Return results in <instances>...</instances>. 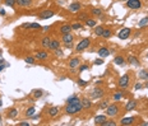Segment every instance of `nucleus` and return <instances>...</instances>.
<instances>
[{
	"label": "nucleus",
	"mask_w": 148,
	"mask_h": 126,
	"mask_svg": "<svg viewBox=\"0 0 148 126\" xmlns=\"http://www.w3.org/2000/svg\"><path fill=\"white\" fill-rule=\"evenodd\" d=\"M94 64H96V65H102L103 64V60L102 59H97L96 61H94Z\"/></svg>",
	"instance_id": "nucleus-44"
},
{
	"label": "nucleus",
	"mask_w": 148,
	"mask_h": 126,
	"mask_svg": "<svg viewBox=\"0 0 148 126\" xmlns=\"http://www.w3.org/2000/svg\"><path fill=\"white\" fill-rule=\"evenodd\" d=\"M17 115H18V111H17V110H15V108L10 110V112H9V117H10V118H14L15 116H17Z\"/></svg>",
	"instance_id": "nucleus-32"
},
{
	"label": "nucleus",
	"mask_w": 148,
	"mask_h": 126,
	"mask_svg": "<svg viewBox=\"0 0 148 126\" xmlns=\"http://www.w3.org/2000/svg\"><path fill=\"white\" fill-rule=\"evenodd\" d=\"M127 7L130 9H139L142 7L140 0H127Z\"/></svg>",
	"instance_id": "nucleus-5"
},
{
	"label": "nucleus",
	"mask_w": 148,
	"mask_h": 126,
	"mask_svg": "<svg viewBox=\"0 0 148 126\" xmlns=\"http://www.w3.org/2000/svg\"><path fill=\"white\" fill-rule=\"evenodd\" d=\"M103 31H105V28H103L102 26H96L94 27V33H96L97 36H102Z\"/></svg>",
	"instance_id": "nucleus-24"
},
{
	"label": "nucleus",
	"mask_w": 148,
	"mask_h": 126,
	"mask_svg": "<svg viewBox=\"0 0 148 126\" xmlns=\"http://www.w3.org/2000/svg\"><path fill=\"white\" fill-rule=\"evenodd\" d=\"M60 32H61V34L70 33L72 32V26H69V24H64V26H61L60 27Z\"/></svg>",
	"instance_id": "nucleus-19"
},
{
	"label": "nucleus",
	"mask_w": 148,
	"mask_h": 126,
	"mask_svg": "<svg viewBox=\"0 0 148 126\" xmlns=\"http://www.w3.org/2000/svg\"><path fill=\"white\" fill-rule=\"evenodd\" d=\"M78 84H79L80 87H86L87 85V81L83 80V79H78Z\"/></svg>",
	"instance_id": "nucleus-43"
},
{
	"label": "nucleus",
	"mask_w": 148,
	"mask_h": 126,
	"mask_svg": "<svg viewBox=\"0 0 148 126\" xmlns=\"http://www.w3.org/2000/svg\"><path fill=\"white\" fill-rule=\"evenodd\" d=\"M107 106H109V102L107 101H102L101 103H100V108H107Z\"/></svg>",
	"instance_id": "nucleus-39"
},
{
	"label": "nucleus",
	"mask_w": 148,
	"mask_h": 126,
	"mask_svg": "<svg viewBox=\"0 0 148 126\" xmlns=\"http://www.w3.org/2000/svg\"><path fill=\"white\" fill-rule=\"evenodd\" d=\"M98 55L101 56V57H107L110 55V50L107 47H101V49L98 50Z\"/></svg>",
	"instance_id": "nucleus-15"
},
{
	"label": "nucleus",
	"mask_w": 148,
	"mask_h": 126,
	"mask_svg": "<svg viewBox=\"0 0 148 126\" xmlns=\"http://www.w3.org/2000/svg\"><path fill=\"white\" fill-rule=\"evenodd\" d=\"M4 1H5V4H7L8 7H14L17 0H4Z\"/></svg>",
	"instance_id": "nucleus-37"
},
{
	"label": "nucleus",
	"mask_w": 148,
	"mask_h": 126,
	"mask_svg": "<svg viewBox=\"0 0 148 126\" xmlns=\"http://www.w3.org/2000/svg\"><path fill=\"white\" fill-rule=\"evenodd\" d=\"M59 47H60V43H59V41H56V40H51V41H50V46H49L50 50L55 51V50H58Z\"/></svg>",
	"instance_id": "nucleus-17"
},
{
	"label": "nucleus",
	"mask_w": 148,
	"mask_h": 126,
	"mask_svg": "<svg viewBox=\"0 0 148 126\" xmlns=\"http://www.w3.org/2000/svg\"><path fill=\"white\" fill-rule=\"evenodd\" d=\"M135 106H137V102H135V101H129L127 103V106H125V111H133L135 108Z\"/></svg>",
	"instance_id": "nucleus-20"
},
{
	"label": "nucleus",
	"mask_w": 148,
	"mask_h": 126,
	"mask_svg": "<svg viewBox=\"0 0 148 126\" xmlns=\"http://www.w3.org/2000/svg\"><path fill=\"white\" fill-rule=\"evenodd\" d=\"M24 61H26L27 64H34V59H33V57H31V56L26 57V59H24Z\"/></svg>",
	"instance_id": "nucleus-41"
},
{
	"label": "nucleus",
	"mask_w": 148,
	"mask_h": 126,
	"mask_svg": "<svg viewBox=\"0 0 148 126\" xmlns=\"http://www.w3.org/2000/svg\"><path fill=\"white\" fill-rule=\"evenodd\" d=\"M0 14H1V15L5 14V10H4V9H0Z\"/></svg>",
	"instance_id": "nucleus-49"
},
{
	"label": "nucleus",
	"mask_w": 148,
	"mask_h": 126,
	"mask_svg": "<svg viewBox=\"0 0 148 126\" xmlns=\"http://www.w3.org/2000/svg\"><path fill=\"white\" fill-rule=\"evenodd\" d=\"M138 75H139V79H142V80L148 79V71H147V70H140Z\"/></svg>",
	"instance_id": "nucleus-26"
},
{
	"label": "nucleus",
	"mask_w": 148,
	"mask_h": 126,
	"mask_svg": "<svg viewBox=\"0 0 148 126\" xmlns=\"http://www.w3.org/2000/svg\"><path fill=\"white\" fill-rule=\"evenodd\" d=\"M102 37H105V38H109V37H111V31L110 29H105L102 33Z\"/></svg>",
	"instance_id": "nucleus-33"
},
{
	"label": "nucleus",
	"mask_w": 148,
	"mask_h": 126,
	"mask_svg": "<svg viewBox=\"0 0 148 126\" xmlns=\"http://www.w3.org/2000/svg\"><path fill=\"white\" fill-rule=\"evenodd\" d=\"M134 121H135L134 117H124V118L120 120V124L121 125H131Z\"/></svg>",
	"instance_id": "nucleus-18"
},
{
	"label": "nucleus",
	"mask_w": 148,
	"mask_h": 126,
	"mask_svg": "<svg viewBox=\"0 0 148 126\" xmlns=\"http://www.w3.org/2000/svg\"><path fill=\"white\" fill-rule=\"evenodd\" d=\"M80 103H82V107H83L84 110H88V108H91V107H92V102H91L89 99H87V98L80 99Z\"/></svg>",
	"instance_id": "nucleus-16"
},
{
	"label": "nucleus",
	"mask_w": 148,
	"mask_h": 126,
	"mask_svg": "<svg viewBox=\"0 0 148 126\" xmlns=\"http://www.w3.org/2000/svg\"><path fill=\"white\" fill-rule=\"evenodd\" d=\"M128 62L130 65H134V66H139V61H138V59L135 57V56H129V57H128Z\"/></svg>",
	"instance_id": "nucleus-21"
},
{
	"label": "nucleus",
	"mask_w": 148,
	"mask_h": 126,
	"mask_svg": "<svg viewBox=\"0 0 148 126\" xmlns=\"http://www.w3.org/2000/svg\"><path fill=\"white\" fill-rule=\"evenodd\" d=\"M50 41H51V38H49V37H43L42 41H41V45H42L43 47H49L50 46Z\"/></svg>",
	"instance_id": "nucleus-29"
},
{
	"label": "nucleus",
	"mask_w": 148,
	"mask_h": 126,
	"mask_svg": "<svg viewBox=\"0 0 148 126\" xmlns=\"http://www.w3.org/2000/svg\"><path fill=\"white\" fill-rule=\"evenodd\" d=\"M3 69H4V66H3V65H0V71H3Z\"/></svg>",
	"instance_id": "nucleus-50"
},
{
	"label": "nucleus",
	"mask_w": 148,
	"mask_h": 126,
	"mask_svg": "<svg viewBox=\"0 0 148 126\" xmlns=\"http://www.w3.org/2000/svg\"><path fill=\"white\" fill-rule=\"evenodd\" d=\"M103 89H101V88H94V89L91 92V98H93V99H97V98H101V97L103 96Z\"/></svg>",
	"instance_id": "nucleus-6"
},
{
	"label": "nucleus",
	"mask_w": 148,
	"mask_h": 126,
	"mask_svg": "<svg viewBox=\"0 0 148 126\" xmlns=\"http://www.w3.org/2000/svg\"><path fill=\"white\" fill-rule=\"evenodd\" d=\"M77 102H80V99L77 96H72L67 99V103H77Z\"/></svg>",
	"instance_id": "nucleus-28"
},
{
	"label": "nucleus",
	"mask_w": 148,
	"mask_h": 126,
	"mask_svg": "<svg viewBox=\"0 0 148 126\" xmlns=\"http://www.w3.org/2000/svg\"><path fill=\"white\" fill-rule=\"evenodd\" d=\"M22 28H24V29H40L41 26L38 23H24L22 24Z\"/></svg>",
	"instance_id": "nucleus-9"
},
{
	"label": "nucleus",
	"mask_w": 148,
	"mask_h": 126,
	"mask_svg": "<svg viewBox=\"0 0 148 126\" xmlns=\"http://www.w3.org/2000/svg\"><path fill=\"white\" fill-rule=\"evenodd\" d=\"M30 124H28V122H21L19 124V126H28Z\"/></svg>",
	"instance_id": "nucleus-48"
},
{
	"label": "nucleus",
	"mask_w": 148,
	"mask_h": 126,
	"mask_svg": "<svg viewBox=\"0 0 148 126\" xmlns=\"http://www.w3.org/2000/svg\"><path fill=\"white\" fill-rule=\"evenodd\" d=\"M79 19H88V15L87 14H79Z\"/></svg>",
	"instance_id": "nucleus-45"
},
{
	"label": "nucleus",
	"mask_w": 148,
	"mask_h": 126,
	"mask_svg": "<svg viewBox=\"0 0 148 126\" xmlns=\"http://www.w3.org/2000/svg\"><path fill=\"white\" fill-rule=\"evenodd\" d=\"M83 110L82 107V103L80 102H77V103H68L67 107H65V112L68 115H74V113H78Z\"/></svg>",
	"instance_id": "nucleus-1"
},
{
	"label": "nucleus",
	"mask_w": 148,
	"mask_h": 126,
	"mask_svg": "<svg viewBox=\"0 0 148 126\" xmlns=\"http://www.w3.org/2000/svg\"><path fill=\"white\" fill-rule=\"evenodd\" d=\"M82 8V5L79 4L78 1H74L70 5H69V12H72V13H77V12H79Z\"/></svg>",
	"instance_id": "nucleus-8"
},
{
	"label": "nucleus",
	"mask_w": 148,
	"mask_h": 126,
	"mask_svg": "<svg viewBox=\"0 0 148 126\" xmlns=\"http://www.w3.org/2000/svg\"><path fill=\"white\" fill-rule=\"evenodd\" d=\"M55 52H56V55H59V56H61V55H63V51L60 50V47H59L58 50H55Z\"/></svg>",
	"instance_id": "nucleus-46"
},
{
	"label": "nucleus",
	"mask_w": 148,
	"mask_h": 126,
	"mask_svg": "<svg viewBox=\"0 0 148 126\" xmlns=\"http://www.w3.org/2000/svg\"><path fill=\"white\" fill-rule=\"evenodd\" d=\"M36 57L40 59V60H46L47 57H49V55H47L46 51H38L36 53Z\"/></svg>",
	"instance_id": "nucleus-23"
},
{
	"label": "nucleus",
	"mask_w": 148,
	"mask_h": 126,
	"mask_svg": "<svg viewBox=\"0 0 148 126\" xmlns=\"http://www.w3.org/2000/svg\"><path fill=\"white\" fill-rule=\"evenodd\" d=\"M15 4L18 7H30V5H32V0H17Z\"/></svg>",
	"instance_id": "nucleus-13"
},
{
	"label": "nucleus",
	"mask_w": 148,
	"mask_h": 126,
	"mask_svg": "<svg viewBox=\"0 0 148 126\" xmlns=\"http://www.w3.org/2000/svg\"><path fill=\"white\" fill-rule=\"evenodd\" d=\"M63 42L67 45V43H72L73 42V40H74V37H73V34L72 33H67V34H63Z\"/></svg>",
	"instance_id": "nucleus-11"
},
{
	"label": "nucleus",
	"mask_w": 148,
	"mask_h": 126,
	"mask_svg": "<svg viewBox=\"0 0 148 126\" xmlns=\"http://www.w3.org/2000/svg\"><path fill=\"white\" fill-rule=\"evenodd\" d=\"M119 113V106L116 105H111V106H107L106 108V116H110V117H114Z\"/></svg>",
	"instance_id": "nucleus-2"
},
{
	"label": "nucleus",
	"mask_w": 148,
	"mask_h": 126,
	"mask_svg": "<svg viewBox=\"0 0 148 126\" xmlns=\"http://www.w3.org/2000/svg\"><path fill=\"white\" fill-rule=\"evenodd\" d=\"M146 88H148V81H147V83H146Z\"/></svg>",
	"instance_id": "nucleus-51"
},
{
	"label": "nucleus",
	"mask_w": 148,
	"mask_h": 126,
	"mask_svg": "<svg viewBox=\"0 0 148 126\" xmlns=\"http://www.w3.org/2000/svg\"><path fill=\"white\" fill-rule=\"evenodd\" d=\"M42 94H43L42 90H36V92L33 93V97L34 98H40V97H42Z\"/></svg>",
	"instance_id": "nucleus-38"
},
{
	"label": "nucleus",
	"mask_w": 148,
	"mask_h": 126,
	"mask_svg": "<svg viewBox=\"0 0 148 126\" xmlns=\"http://www.w3.org/2000/svg\"><path fill=\"white\" fill-rule=\"evenodd\" d=\"M47 112H49V116L55 117V116H58V113H59V108H58V107H50Z\"/></svg>",
	"instance_id": "nucleus-22"
},
{
	"label": "nucleus",
	"mask_w": 148,
	"mask_h": 126,
	"mask_svg": "<svg viewBox=\"0 0 148 126\" xmlns=\"http://www.w3.org/2000/svg\"><path fill=\"white\" fill-rule=\"evenodd\" d=\"M121 97H123V92H116L114 94V101H120Z\"/></svg>",
	"instance_id": "nucleus-36"
},
{
	"label": "nucleus",
	"mask_w": 148,
	"mask_h": 126,
	"mask_svg": "<svg viewBox=\"0 0 148 126\" xmlns=\"http://www.w3.org/2000/svg\"><path fill=\"white\" fill-rule=\"evenodd\" d=\"M89 43H91V40H89V38H84V40H82L77 45V47H75V51L80 52V51H83V50H86L87 47L89 46Z\"/></svg>",
	"instance_id": "nucleus-3"
},
{
	"label": "nucleus",
	"mask_w": 148,
	"mask_h": 126,
	"mask_svg": "<svg viewBox=\"0 0 148 126\" xmlns=\"http://www.w3.org/2000/svg\"><path fill=\"white\" fill-rule=\"evenodd\" d=\"M142 87H143V85H142V84H140V83H137V84H135V87H134V88H135V89H137V90H138V89H140V88H142Z\"/></svg>",
	"instance_id": "nucleus-47"
},
{
	"label": "nucleus",
	"mask_w": 148,
	"mask_h": 126,
	"mask_svg": "<svg viewBox=\"0 0 148 126\" xmlns=\"http://www.w3.org/2000/svg\"><path fill=\"white\" fill-rule=\"evenodd\" d=\"M86 70H88V65H80V68H79V73H83V71H86Z\"/></svg>",
	"instance_id": "nucleus-42"
},
{
	"label": "nucleus",
	"mask_w": 148,
	"mask_h": 126,
	"mask_svg": "<svg viewBox=\"0 0 148 126\" xmlns=\"http://www.w3.org/2000/svg\"><path fill=\"white\" fill-rule=\"evenodd\" d=\"M129 81H130L129 75L128 74L123 75V77L120 78V80H119V87L123 88V89H125V88H128V85H129Z\"/></svg>",
	"instance_id": "nucleus-4"
},
{
	"label": "nucleus",
	"mask_w": 148,
	"mask_h": 126,
	"mask_svg": "<svg viewBox=\"0 0 148 126\" xmlns=\"http://www.w3.org/2000/svg\"><path fill=\"white\" fill-rule=\"evenodd\" d=\"M147 24H148V17H146V18H143V19L139 20V27L140 28L144 27V26H147Z\"/></svg>",
	"instance_id": "nucleus-31"
},
{
	"label": "nucleus",
	"mask_w": 148,
	"mask_h": 126,
	"mask_svg": "<svg viewBox=\"0 0 148 126\" xmlns=\"http://www.w3.org/2000/svg\"><path fill=\"white\" fill-rule=\"evenodd\" d=\"M34 113H36V110H34V107H30V108L27 110V112H26V116H27V117H33Z\"/></svg>",
	"instance_id": "nucleus-27"
},
{
	"label": "nucleus",
	"mask_w": 148,
	"mask_h": 126,
	"mask_svg": "<svg viewBox=\"0 0 148 126\" xmlns=\"http://www.w3.org/2000/svg\"><path fill=\"white\" fill-rule=\"evenodd\" d=\"M102 126H116V122L115 121H107V120H106L102 124Z\"/></svg>",
	"instance_id": "nucleus-35"
},
{
	"label": "nucleus",
	"mask_w": 148,
	"mask_h": 126,
	"mask_svg": "<svg viewBox=\"0 0 148 126\" xmlns=\"http://www.w3.org/2000/svg\"><path fill=\"white\" fill-rule=\"evenodd\" d=\"M92 13L94 14V15H102V10L101 9H92Z\"/></svg>",
	"instance_id": "nucleus-40"
},
{
	"label": "nucleus",
	"mask_w": 148,
	"mask_h": 126,
	"mask_svg": "<svg viewBox=\"0 0 148 126\" xmlns=\"http://www.w3.org/2000/svg\"><path fill=\"white\" fill-rule=\"evenodd\" d=\"M106 120H107V118H106L105 115H98V116H96V117H94L93 121H94V124H96V125H102L103 122L106 121Z\"/></svg>",
	"instance_id": "nucleus-12"
},
{
	"label": "nucleus",
	"mask_w": 148,
	"mask_h": 126,
	"mask_svg": "<svg viewBox=\"0 0 148 126\" xmlns=\"http://www.w3.org/2000/svg\"><path fill=\"white\" fill-rule=\"evenodd\" d=\"M54 17V12L50 10V9H47V10L42 12V13L40 14V19H49V18Z\"/></svg>",
	"instance_id": "nucleus-10"
},
{
	"label": "nucleus",
	"mask_w": 148,
	"mask_h": 126,
	"mask_svg": "<svg viewBox=\"0 0 148 126\" xmlns=\"http://www.w3.org/2000/svg\"><path fill=\"white\" fill-rule=\"evenodd\" d=\"M83 26H82L80 23H73L72 24V29H82Z\"/></svg>",
	"instance_id": "nucleus-34"
},
{
	"label": "nucleus",
	"mask_w": 148,
	"mask_h": 126,
	"mask_svg": "<svg viewBox=\"0 0 148 126\" xmlns=\"http://www.w3.org/2000/svg\"><path fill=\"white\" fill-rule=\"evenodd\" d=\"M121 1H125V0H121Z\"/></svg>",
	"instance_id": "nucleus-52"
},
{
	"label": "nucleus",
	"mask_w": 148,
	"mask_h": 126,
	"mask_svg": "<svg viewBox=\"0 0 148 126\" xmlns=\"http://www.w3.org/2000/svg\"><path fill=\"white\" fill-rule=\"evenodd\" d=\"M86 24L88 27H96V19H89V18H88L86 20Z\"/></svg>",
	"instance_id": "nucleus-30"
},
{
	"label": "nucleus",
	"mask_w": 148,
	"mask_h": 126,
	"mask_svg": "<svg viewBox=\"0 0 148 126\" xmlns=\"http://www.w3.org/2000/svg\"><path fill=\"white\" fill-rule=\"evenodd\" d=\"M79 64H80V60L78 59V57H73L70 61H69V68H70V69H75Z\"/></svg>",
	"instance_id": "nucleus-14"
},
{
	"label": "nucleus",
	"mask_w": 148,
	"mask_h": 126,
	"mask_svg": "<svg viewBox=\"0 0 148 126\" xmlns=\"http://www.w3.org/2000/svg\"><path fill=\"white\" fill-rule=\"evenodd\" d=\"M129 36H130V28H123L119 32V38L120 40H127Z\"/></svg>",
	"instance_id": "nucleus-7"
},
{
	"label": "nucleus",
	"mask_w": 148,
	"mask_h": 126,
	"mask_svg": "<svg viewBox=\"0 0 148 126\" xmlns=\"http://www.w3.org/2000/svg\"><path fill=\"white\" fill-rule=\"evenodd\" d=\"M114 62L116 65H123L125 62V59L123 57V56H116V57L114 59Z\"/></svg>",
	"instance_id": "nucleus-25"
}]
</instances>
